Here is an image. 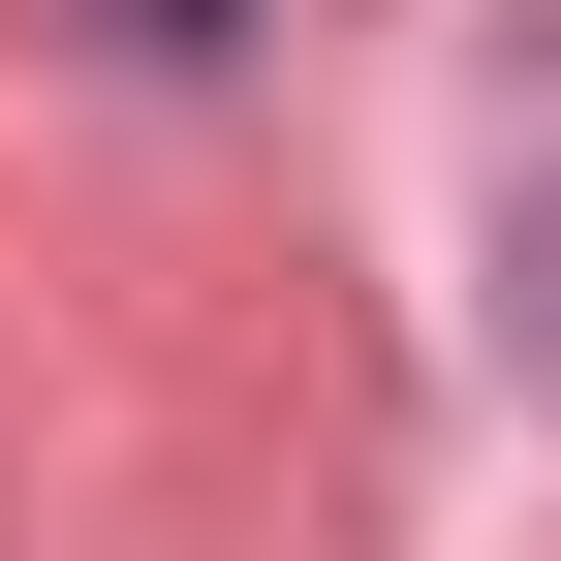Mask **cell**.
<instances>
[{"label":"cell","mask_w":561,"mask_h":561,"mask_svg":"<svg viewBox=\"0 0 561 561\" xmlns=\"http://www.w3.org/2000/svg\"><path fill=\"white\" fill-rule=\"evenodd\" d=\"M219 32H250V0H125V62H219Z\"/></svg>","instance_id":"obj_1"}]
</instances>
